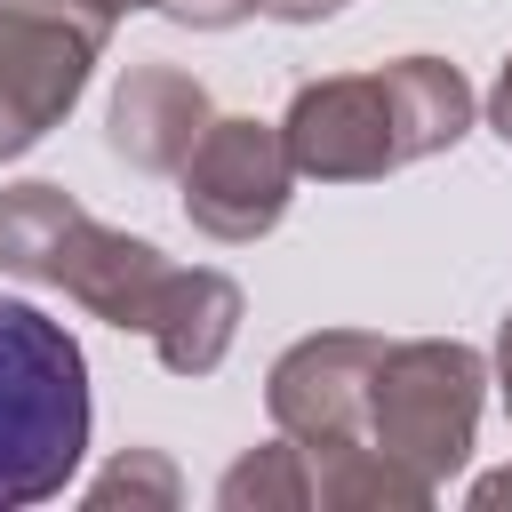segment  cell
Here are the masks:
<instances>
[{
	"label": "cell",
	"mask_w": 512,
	"mask_h": 512,
	"mask_svg": "<svg viewBox=\"0 0 512 512\" xmlns=\"http://www.w3.org/2000/svg\"><path fill=\"white\" fill-rule=\"evenodd\" d=\"M0 272L48 280L72 304H88L112 328L152 336L168 376H208L232 352L240 288L208 264H168L152 240L96 224L64 184H16L0 192Z\"/></svg>",
	"instance_id": "1"
},
{
	"label": "cell",
	"mask_w": 512,
	"mask_h": 512,
	"mask_svg": "<svg viewBox=\"0 0 512 512\" xmlns=\"http://www.w3.org/2000/svg\"><path fill=\"white\" fill-rule=\"evenodd\" d=\"M464 128H472V88L440 56H400L376 72L304 80L288 96V120H280L296 176H320V184L392 176L408 160L448 152Z\"/></svg>",
	"instance_id": "2"
},
{
	"label": "cell",
	"mask_w": 512,
	"mask_h": 512,
	"mask_svg": "<svg viewBox=\"0 0 512 512\" xmlns=\"http://www.w3.org/2000/svg\"><path fill=\"white\" fill-rule=\"evenodd\" d=\"M88 448V360L40 304L0 296V512L64 496Z\"/></svg>",
	"instance_id": "3"
},
{
	"label": "cell",
	"mask_w": 512,
	"mask_h": 512,
	"mask_svg": "<svg viewBox=\"0 0 512 512\" xmlns=\"http://www.w3.org/2000/svg\"><path fill=\"white\" fill-rule=\"evenodd\" d=\"M480 384H488V368H480L472 344H448V336L384 344L376 352V376H368V448L400 456L408 472H424L440 488L472 456Z\"/></svg>",
	"instance_id": "4"
},
{
	"label": "cell",
	"mask_w": 512,
	"mask_h": 512,
	"mask_svg": "<svg viewBox=\"0 0 512 512\" xmlns=\"http://www.w3.org/2000/svg\"><path fill=\"white\" fill-rule=\"evenodd\" d=\"M112 24L64 0H0V160L32 152L72 96L88 88V64L104 56Z\"/></svg>",
	"instance_id": "5"
},
{
	"label": "cell",
	"mask_w": 512,
	"mask_h": 512,
	"mask_svg": "<svg viewBox=\"0 0 512 512\" xmlns=\"http://www.w3.org/2000/svg\"><path fill=\"white\" fill-rule=\"evenodd\" d=\"M376 352L384 336H360V328H320L304 344H288L264 376V408L272 424L320 464V456H344V448H368V376H376Z\"/></svg>",
	"instance_id": "6"
},
{
	"label": "cell",
	"mask_w": 512,
	"mask_h": 512,
	"mask_svg": "<svg viewBox=\"0 0 512 512\" xmlns=\"http://www.w3.org/2000/svg\"><path fill=\"white\" fill-rule=\"evenodd\" d=\"M176 176H184V216L208 240L240 248V240H264L288 216L296 160H288V136L272 120H208V136L192 144V160Z\"/></svg>",
	"instance_id": "7"
},
{
	"label": "cell",
	"mask_w": 512,
	"mask_h": 512,
	"mask_svg": "<svg viewBox=\"0 0 512 512\" xmlns=\"http://www.w3.org/2000/svg\"><path fill=\"white\" fill-rule=\"evenodd\" d=\"M208 88L176 64H136L120 88H112V152L144 176H176L192 160V144L208 136Z\"/></svg>",
	"instance_id": "8"
},
{
	"label": "cell",
	"mask_w": 512,
	"mask_h": 512,
	"mask_svg": "<svg viewBox=\"0 0 512 512\" xmlns=\"http://www.w3.org/2000/svg\"><path fill=\"white\" fill-rule=\"evenodd\" d=\"M216 504L224 512H304V504H320L312 496V456L280 432V440H264V448H248L224 480H216Z\"/></svg>",
	"instance_id": "9"
},
{
	"label": "cell",
	"mask_w": 512,
	"mask_h": 512,
	"mask_svg": "<svg viewBox=\"0 0 512 512\" xmlns=\"http://www.w3.org/2000/svg\"><path fill=\"white\" fill-rule=\"evenodd\" d=\"M120 496H128V504H136V496H144V504H176V472H168L152 448H128V456L88 488V504H120Z\"/></svg>",
	"instance_id": "10"
},
{
	"label": "cell",
	"mask_w": 512,
	"mask_h": 512,
	"mask_svg": "<svg viewBox=\"0 0 512 512\" xmlns=\"http://www.w3.org/2000/svg\"><path fill=\"white\" fill-rule=\"evenodd\" d=\"M144 8H160V16H176V24H192V32H224V24L256 16L264 0H144Z\"/></svg>",
	"instance_id": "11"
},
{
	"label": "cell",
	"mask_w": 512,
	"mask_h": 512,
	"mask_svg": "<svg viewBox=\"0 0 512 512\" xmlns=\"http://www.w3.org/2000/svg\"><path fill=\"white\" fill-rule=\"evenodd\" d=\"M488 128L512 144V56H504V72H496V96H488Z\"/></svg>",
	"instance_id": "12"
},
{
	"label": "cell",
	"mask_w": 512,
	"mask_h": 512,
	"mask_svg": "<svg viewBox=\"0 0 512 512\" xmlns=\"http://www.w3.org/2000/svg\"><path fill=\"white\" fill-rule=\"evenodd\" d=\"M344 0H264V16H280V24H312V16H336Z\"/></svg>",
	"instance_id": "13"
},
{
	"label": "cell",
	"mask_w": 512,
	"mask_h": 512,
	"mask_svg": "<svg viewBox=\"0 0 512 512\" xmlns=\"http://www.w3.org/2000/svg\"><path fill=\"white\" fill-rule=\"evenodd\" d=\"M472 504H512V464L488 472V480H472Z\"/></svg>",
	"instance_id": "14"
},
{
	"label": "cell",
	"mask_w": 512,
	"mask_h": 512,
	"mask_svg": "<svg viewBox=\"0 0 512 512\" xmlns=\"http://www.w3.org/2000/svg\"><path fill=\"white\" fill-rule=\"evenodd\" d=\"M496 376H504V416H512V312H504V336H496Z\"/></svg>",
	"instance_id": "15"
}]
</instances>
